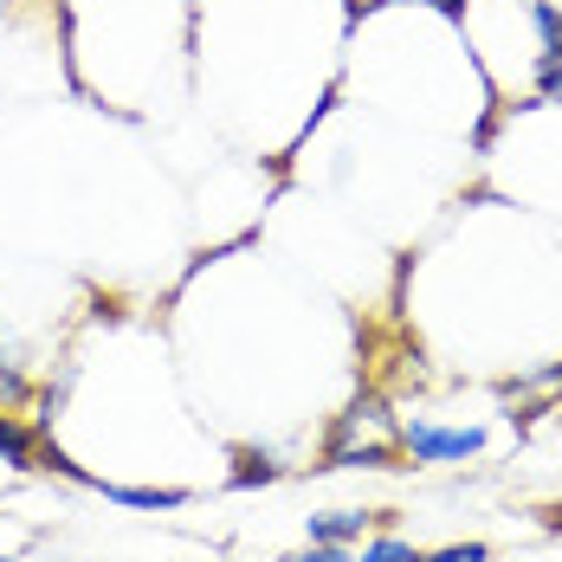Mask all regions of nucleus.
I'll use <instances>...</instances> for the list:
<instances>
[{
    "label": "nucleus",
    "mask_w": 562,
    "mask_h": 562,
    "mask_svg": "<svg viewBox=\"0 0 562 562\" xmlns=\"http://www.w3.org/2000/svg\"><path fill=\"white\" fill-rule=\"evenodd\" d=\"M394 447L407 452L414 465H459V459H479L485 452V434L479 427H440V420H394Z\"/></svg>",
    "instance_id": "f257e3e1"
},
{
    "label": "nucleus",
    "mask_w": 562,
    "mask_h": 562,
    "mask_svg": "<svg viewBox=\"0 0 562 562\" xmlns=\"http://www.w3.org/2000/svg\"><path fill=\"white\" fill-rule=\"evenodd\" d=\"M394 440V414L382 394H356V407L337 420V434H330V447H389Z\"/></svg>",
    "instance_id": "f03ea898"
},
{
    "label": "nucleus",
    "mask_w": 562,
    "mask_h": 562,
    "mask_svg": "<svg viewBox=\"0 0 562 562\" xmlns=\"http://www.w3.org/2000/svg\"><path fill=\"white\" fill-rule=\"evenodd\" d=\"M369 524H389V517H369V510H324V517H311V543H337V550H349V543H362Z\"/></svg>",
    "instance_id": "7ed1b4c3"
},
{
    "label": "nucleus",
    "mask_w": 562,
    "mask_h": 562,
    "mask_svg": "<svg viewBox=\"0 0 562 562\" xmlns=\"http://www.w3.org/2000/svg\"><path fill=\"white\" fill-rule=\"evenodd\" d=\"M91 492H104V498H116V505H130V510H181L188 505V492H149V485H111V479H98L91 472Z\"/></svg>",
    "instance_id": "20e7f679"
},
{
    "label": "nucleus",
    "mask_w": 562,
    "mask_h": 562,
    "mask_svg": "<svg viewBox=\"0 0 562 562\" xmlns=\"http://www.w3.org/2000/svg\"><path fill=\"white\" fill-rule=\"evenodd\" d=\"M0 465H7V472H33V465H40V434L20 427L13 414H0Z\"/></svg>",
    "instance_id": "39448f33"
},
{
    "label": "nucleus",
    "mask_w": 562,
    "mask_h": 562,
    "mask_svg": "<svg viewBox=\"0 0 562 562\" xmlns=\"http://www.w3.org/2000/svg\"><path fill=\"white\" fill-rule=\"evenodd\" d=\"M401 447H330L324 452V472H394Z\"/></svg>",
    "instance_id": "423d86ee"
},
{
    "label": "nucleus",
    "mask_w": 562,
    "mask_h": 562,
    "mask_svg": "<svg viewBox=\"0 0 562 562\" xmlns=\"http://www.w3.org/2000/svg\"><path fill=\"white\" fill-rule=\"evenodd\" d=\"M356 562H420V550H414L407 537H375V543H362Z\"/></svg>",
    "instance_id": "0eeeda50"
},
{
    "label": "nucleus",
    "mask_w": 562,
    "mask_h": 562,
    "mask_svg": "<svg viewBox=\"0 0 562 562\" xmlns=\"http://www.w3.org/2000/svg\"><path fill=\"white\" fill-rule=\"evenodd\" d=\"M279 479V465L266 459V452H239V472H233V485L246 492V485H272Z\"/></svg>",
    "instance_id": "6e6552de"
},
{
    "label": "nucleus",
    "mask_w": 562,
    "mask_h": 562,
    "mask_svg": "<svg viewBox=\"0 0 562 562\" xmlns=\"http://www.w3.org/2000/svg\"><path fill=\"white\" fill-rule=\"evenodd\" d=\"M562 389V362H550V369H537V375H524V382H510L505 394H557Z\"/></svg>",
    "instance_id": "1a4fd4ad"
},
{
    "label": "nucleus",
    "mask_w": 562,
    "mask_h": 562,
    "mask_svg": "<svg viewBox=\"0 0 562 562\" xmlns=\"http://www.w3.org/2000/svg\"><path fill=\"white\" fill-rule=\"evenodd\" d=\"M420 562H492V550L485 543H447V550H434V557H420Z\"/></svg>",
    "instance_id": "9d476101"
},
{
    "label": "nucleus",
    "mask_w": 562,
    "mask_h": 562,
    "mask_svg": "<svg viewBox=\"0 0 562 562\" xmlns=\"http://www.w3.org/2000/svg\"><path fill=\"white\" fill-rule=\"evenodd\" d=\"M0 401H7V407H26V401H33V389H26L20 369H0Z\"/></svg>",
    "instance_id": "9b49d317"
},
{
    "label": "nucleus",
    "mask_w": 562,
    "mask_h": 562,
    "mask_svg": "<svg viewBox=\"0 0 562 562\" xmlns=\"http://www.w3.org/2000/svg\"><path fill=\"white\" fill-rule=\"evenodd\" d=\"M291 562H356L349 550H337V543H311L304 557H291Z\"/></svg>",
    "instance_id": "f8f14e48"
},
{
    "label": "nucleus",
    "mask_w": 562,
    "mask_h": 562,
    "mask_svg": "<svg viewBox=\"0 0 562 562\" xmlns=\"http://www.w3.org/2000/svg\"><path fill=\"white\" fill-rule=\"evenodd\" d=\"M0 562H20V557H0Z\"/></svg>",
    "instance_id": "ddd939ff"
}]
</instances>
